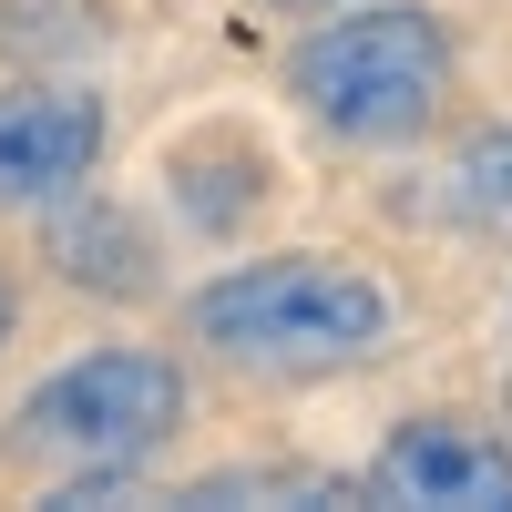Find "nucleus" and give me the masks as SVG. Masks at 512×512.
I'll use <instances>...</instances> for the list:
<instances>
[{
	"instance_id": "1",
	"label": "nucleus",
	"mask_w": 512,
	"mask_h": 512,
	"mask_svg": "<svg viewBox=\"0 0 512 512\" xmlns=\"http://www.w3.org/2000/svg\"><path fill=\"white\" fill-rule=\"evenodd\" d=\"M195 338L246 369H349L390 338V297L328 256H267L195 297Z\"/></svg>"
},
{
	"instance_id": "2",
	"label": "nucleus",
	"mask_w": 512,
	"mask_h": 512,
	"mask_svg": "<svg viewBox=\"0 0 512 512\" xmlns=\"http://www.w3.org/2000/svg\"><path fill=\"white\" fill-rule=\"evenodd\" d=\"M287 82L338 134H420L431 103L451 93V41L431 11H349L318 41H297Z\"/></svg>"
},
{
	"instance_id": "3",
	"label": "nucleus",
	"mask_w": 512,
	"mask_h": 512,
	"mask_svg": "<svg viewBox=\"0 0 512 512\" xmlns=\"http://www.w3.org/2000/svg\"><path fill=\"white\" fill-rule=\"evenodd\" d=\"M175 420H185V379L144 359V349H103V359H72L52 369L41 390L21 400V451H52L72 461V472H93V461H144L154 441H175Z\"/></svg>"
},
{
	"instance_id": "4",
	"label": "nucleus",
	"mask_w": 512,
	"mask_h": 512,
	"mask_svg": "<svg viewBox=\"0 0 512 512\" xmlns=\"http://www.w3.org/2000/svg\"><path fill=\"white\" fill-rule=\"evenodd\" d=\"M103 154V103L72 82H21L0 93V205H41L72 195Z\"/></svg>"
},
{
	"instance_id": "5",
	"label": "nucleus",
	"mask_w": 512,
	"mask_h": 512,
	"mask_svg": "<svg viewBox=\"0 0 512 512\" xmlns=\"http://www.w3.org/2000/svg\"><path fill=\"white\" fill-rule=\"evenodd\" d=\"M369 502H420V512H512V451L461 431V420H420L369 461Z\"/></svg>"
},
{
	"instance_id": "6",
	"label": "nucleus",
	"mask_w": 512,
	"mask_h": 512,
	"mask_svg": "<svg viewBox=\"0 0 512 512\" xmlns=\"http://www.w3.org/2000/svg\"><path fill=\"white\" fill-rule=\"evenodd\" d=\"M226 502H349V482L338 472H216L185 492V512H226Z\"/></svg>"
},
{
	"instance_id": "7",
	"label": "nucleus",
	"mask_w": 512,
	"mask_h": 512,
	"mask_svg": "<svg viewBox=\"0 0 512 512\" xmlns=\"http://www.w3.org/2000/svg\"><path fill=\"white\" fill-rule=\"evenodd\" d=\"M461 216L512 226V123H502V134H472V144H461Z\"/></svg>"
},
{
	"instance_id": "8",
	"label": "nucleus",
	"mask_w": 512,
	"mask_h": 512,
	"mask_svg": "<svg viewBox=\"0 0 512 512\" xmlns=\"http://www.w3.org/2000/svg\"><path fill=\"white\" fill-rule=\"evenodd\" d=\"M123 256H134V236H123L113 216L62 226V267H72V277H93V287H144V267H123Z\"/></svg>"
},
{
	"instance_id": "9",
	"label": "nucleus",
	"mask_w": 512,
	"mask_h": 512,
	"mask_svg": "<svg viewBox=\"0 0 512 512\" xmlns=\"http://www.w3.org/2000/svg\"><path fill=\"white\" fill-rule=\"evenodd\" d=\"M0 338H11V287H0Z\"/></svg>"
},
{
	"instance_id": "10",
	"label": "nucleus",
	"mask_w": 512,
	"mask_h": 512,
	"mask_svg": "<svg viewBox=\"0 0 512 512\" xmlns=\"http://www.w3.org/2000/svg\"><path fill=\"white\" fill-rule=\"evenodd\" d=\"M277 11H328V0H277Z\"/></svg>"
}]
</instances>
